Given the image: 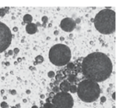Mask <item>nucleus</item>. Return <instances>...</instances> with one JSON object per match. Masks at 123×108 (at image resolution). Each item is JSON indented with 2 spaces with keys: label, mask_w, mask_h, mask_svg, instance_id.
Listing matches in <instances>:
<instances>
[{
  "label": "nucleus",
  "mask_w": 123,
  "mask_h": 108,
  "mask_svg": "<svg viewBox=\"0 0 123 108\" xmlns=\"http://www.w3.org/2000/svg\"><path fill=\"white\" fill-rule=\"evenodd\" d=\"M112 70L111 59L102 52L91 53L83 59V74L86 79L96 83L107 80L112 74Z\"/></svg>",
  "instance_id": "nucleus-1"
},
{
  "label": "nucleus",
  "mask_w": 123,
  "mask_h": 108,
  "mask_svg": "<svg viewBox=\"0 0 123 108\" xmlns=\"http://www.w3.org/2000/svg\"><path fill=\"white\" fill-rule=\"evenodd\" d=\"M94 24L100 34H113L116 30V12L111 9H102L96 14Z\"/></svg>",
  "instance_id": "nucleus-2"
},
{
  "label": "nucleus",
  "mask_w": 123,
  "mask_h": 108,
  "mask_svg": "<svg viewBox=\"0 0 123 108\" xmlns=\"http://www.w3.org/2000/svg\"><path fill=\"white\" fill-rule=\"evenodd\" d=\"M77 93L81 101L86 103H92L99 97L100 88L98 83L85 79L79 82L77 86Z\"/></svg>",
  "instance_id": "nucleus-3"
},
{
  "label": "nucleus",
  "mask_w": 123,
  "mask_h": 108,
  "mask_svg": "<svg viewBox=\"0 0 123 108\" xmlns=\"http://www.w3.org/2000/svg\"><path fill=\"white\" fill-rule=\"evenodd\" d=\"M49 59L56 66L66 65L71 59V49L62 44H56L50 49Z\"/></svg>",
  "instance_id": "nucleus-4"
},
{
  "label": "nucleus",
  "mask_w": 123,
  "mask_h": 108,
  "mask_svg": "<svg viewBox=\"0 0 123 108\" xmlns=\"http://www.w3.org/2000/svg\"><path fill=\"white\" fill-rule=\"evenodd\" d=\"M54 108H73L74 98L68 92H60L55 94L51 100Z\"/></svg>",
  "instance_id": "nucleus-5"
},
{
  "label": "nucleus",
  "mask_w": 123,
  "mask_h": 108,
  "mask_svg": "<svg viewBox=\"0 0 123 108\" xmlns=\"http://www.w3.org/2000/svg\"><path fill=\"white\" fill-rule=\"evenodd\" d=\"M12 41V33L9 28L0 22V53L4 52L10 46Z\"/></svg>",
  "instance_id": "nucleus-6"
},
{
  "label": "nucleus",
  "mask_w": 123,
  "mask_h": 108,
  "mask_svg": "<svg viewBox=\"0 0 123 108\" xmlns=\"http://www.w3.org/2000/svg\"><path fill=\"white\" fill-rule=\"evenodd\" d=\"M60 28L65 32H72L76 28L75 21L72 18H65L62 19L60 23Z\"/></svg>",
  "instance_id": "nucleus-7"
},
{
  "label": "nucleus",
  "mask_w": 123,
  "mask_h": 108,
  "mask_svg": "<svg viewBox=\"0 0 123 108\" xmlns=\"http://www.w3.org/2000/svg\"><path fill=\"white\" fill-rule=\"evenodd\" d=\"M71 83H69L67 80H64L62 82H60L59 84V89L62 92H68L69 89H70Z\"/></svg>",
  "instance_id": "nucleus-8"
},
{
  "label": "nucleus",
  "mask_w": 123,
  "mask_h": 108,
  "mask_svg": "<svg viewBox=\"0 0 123 108\" xmlns=\"http://www.w3.org/2000/svg\"><path fill=\"white\" fill-rule=\"evenodd\" d=\"M25 30L26 32L29 34H34L37 32V26L36 25V24H33V23H31V24H26L25 26Z\"/></svg>",
  "instance_id": "nucleus-9"
},
{
  "label": "nucleus",
  "mask_w": 123,
  "mask_h": 108,
  "mask_svg": "<svg viewBox=\"0 0 123 108\" xmlns=\"http://www.w3.org/2000/svg\"><path fill=\"white\" fill-rule=\"evenodd\" d=\"M32 20H33V18L31 14H25V15L24 16V18H23V22L26 24L32 23Z\"/></svg>",
  "instance_id": "nucleus-10"
},
{
  "label": "nucleus",
  "mask_w": 123,
  "mask_h": 108,
  "mask_svg": "<svg viewBox=\"0 0 123 108\" xmlns=\"http://www.w3.org/2000/svg\"><path fill=\"white\" fill-rule=\"evenodd\" d=\"M68 81L69 83H74V82H76V81H77V77H76L75 75H69L68 77Z\"/></svg>",
  "instance_id": "nucleus-11"
},
{
  "label": "nucleus",
  "mask_w": 123,
  "mask_h": 108,
  "mask_svg": "<svg viewBox=\"0 0 123 108\" xmlns=\"http://www.w3.org/2000/svg\"><path fill=\"white\" fill-rule=\"evenodd\" d=\"M36 61L37 64H41V63L44 62V58H43L42 55H37L36 57Z\"/></svg>",
  "instance_id": "nucleus-12"
},
{
  "label": "nucleus",
  "mask_w": 123,
  "mask_h": 108,
  "mask_svg": "<svg viewBox=\"0 0 123 108\" xmlns=\"http://www.w3.org/2000/svg\"><path fill=\"white\" fill-rule=\"evenodd\" d=\"M69 91H70L71 93H76L77 92V86H76V85H71Z\"/></svg>",
  "instance_id": "nucleus-13"
},
{
  "label": "nucleus",
  "mask_w": 123,
  "mask_h": 108,
  "mask_svg": "<svg viewBox=\"0 0 123 108\" xmlns=\"http://www.w3.org/2000/svg\"><path fill=\"white\" fill-rule=\"evenodd\" d=\"M43 108H54V106H53L51 102H50V103L46 102L43 104Z\"/></svg>",
  "instance_id": "nucleus-14"
},
{
  "label": "nucleus",
  "mask_w": 123,
  "mask_h": 108,
  "mask_svg": "<svg viewBox=\"0 0 123 108\" xmlns=\"http://www.w3.org/2000/svg\"><path fill=\"white\" fill-rule=\"evenodd\" d=\"M66 65H67L68 70H74V68H75L74 67V64L73 62H68Z\"/></svg>",
  "instance_id": "nucleus-15"
},
{
  "label": "nucleus",
  "mask_w": 123,
  "mask_h": 108,
  "mask_svg": "<svg viewBox=\"0 0 123 108\" xmlns=\"http://www.w3.org/2000/svg\"><path fill=\"white\" fill-rule=\"evenodd\" d=\"M60 89H59V86H54L52 87V92H54L55 94H56V93H58V92H60Z\"/></svg>",
  "instance_id": "nucleus-16"
},
{
  "label": "nucleus",
  "mask_w": 123,
  "mask_h": 108,
  "mask_svg": "<svg viewBox=\"0 0 123 108\" xmlns=\"http://www.w3.org/2000/svg\"><path fill=\"white\" fill-rule=\"evenodd\" d=\"M47 76L49 78H53L55 77V76H56V74H55L54 71H49V72L47 73Z\"/></svg>",
  "instance_id": "nucleus-17"
},
{
  "label": "nucleus",
  "mask_w": 123,
  "mask_h": 108,
  "mask_svg": "<svg viewBox=\"0 0 123 108\" xmlns=\"http://www.w3.org/2000/svg\"><path fill=\"white\" fill-rule=\"evenodd\" d=\"M0 106L2 108H8L9 107V105H8V103L6 102V101H3V102L0 104Z\"/></svg>",
  "instance_id": "nucleus-18"
},
{
  "label": "nucleus",
  "mask_w": 123,
  "mask_h": 108,
  "mask_svg": "<svg viewBox=\"0 0 123 108\" xmlns=\"http://www.w3.org/2000/svg\"><path fill=\"white\" fill-rule=\"evenodd\" d=\"M41 21H42L43 24H46V23L48 22V17L47 16H43V17L41 18Z\"/></svg>",
  "instance_id": "nucleus-19"
},
{
  "label": "nucleus",
  "mask_w": 123,
  "mask_h": 108,
  "mask_svg": "<svg viewBox=\"0 0 123 108\" xmlns=\"http://www.w3.org/2000/svg\"><path fill=\"white\" fill-rule=\"evenodd\" d=\"M5 12H4V8L3 9H0V17H4L5 16Z\"/></svg>",
  "instance_id": "nucleus-20"
},
{
  "label": "nucleus",
  "mask_w": 123,
  "mask_h": 108,
  "mask_svg": "<svg viewBox=\"0 0 123 108\" xmlns=\"http://www.w3.org/2000/svg\"><path fill=\"white\" fill-rule=\"evenodd\" d=\"M13 52H14V54H16V55H17L19 52V48H14V49H13Z\"/></svg>",
  "instance_id": "nucleus-21"
},
{
  "label": "nucleus",
  "mask_w": 123,
  "mask_h": 108,
  "mask_svg": "<svg viewBox=\"0 0 123 108\" xmlns=\"http://www.w3.org/2000/svg\"><path fill=\"white\" fill-rule=\"evenodd\" d=\"M9 93H10L12 96H15V95L17 94V91H16L15 90H9Z\"/></svg>",
  "instance_id": "nucleus-22"
},
{
  "label": "nucleus",
  "mask_w": 123,
  "mask_h": 108,
  "mask_svg": "<svg viewBox=\"0 0 123 108\" xmlns=\"http://www.w3.org/2000/svg\"><path fill=\"white\" fill-rule=\"evenodd\" d=\"M105 101H106V98L105 97V96H102V97L100 98V101H101V103H105Z\"/></svg>",
  "instance_id": "nucleus-23"
},
{
  "label": "nucleus",
  "mask_w": 123,
  "mask_h": 108,
  "mask_svg": "<svg viewBox=\"0 0 123 108\" xmlns=\"http://www.w3.org/2000/svg\"><path fill=\"white\" fill-rule=\"evenodd\" d=\"M54 96H55V93H54V92H52V91L49 93V97H51V99H52V98L54 97Z\"/></svg>",
  "instance_id": "nucleus-24"
},
{
  "label": "nucleus",
  "mask_w": 123,
  "mask_h": 108,
  "mask_svg": "<svg viewBox=\"0 0 123 108\" xmlns=\"http://www.w3.org/2000/svg\"><path fill=\"white\" fill-rule=\"evenodd\" d=\"M4 12H5V14H7V13H9V7H5V8H4Z\"/></svg>",
  "instance_id": "nucleus-25"
},
{
  "label": "nucleus",
  "mask_w": 123,
  "mask_h": 108,
  "mask_svg": "<svg viewBox=\"0 0 123 108\" xmlns=\"http://www.w3.org/2000/svg\"><path fill=\"white\" fill-rule=\"evenodd\" d=\"M51 100H52V99H51V97H47V98L46 99V101L47 103H50V102H51Z\"/></svg>",
  "instance_id": "nucleus-26"
},
{
  "label": "nucleus",
  "mask_w": 123,
  "mask_h": 108,
  "mask_svg": "<svg viewBox=\"0 0 123 108\" xmlns=\"http://www.w3.org/2000/svg\"><path fill=\"white\" fill-rule=\"evenodd\" d=\"M60 84V81H54V83H53V86H58V85Z\"/></svg>",
  "instance_id": "nucleus-27"
},
{
  "label": "nucleus",
  "mask_w": 123,
  "mask_h": 108,
  "mask_svg": "<svg viewBox=\"0 0 123 108\" xmlns=\"http://www.w3.org/2000/svg\"><path fill=\"white\" fill-rule=\"evenodd\" d=\"M7 54H8V55H13V54H14V52H13V50H11V49H10V50H9V52H8L7 53Z\"/></svg>",
  "instance_id": "nucleus-28"
},
{
  "label": "nucleus",
  "mask_w": 123,
  "mask_h": 108,
  "mask_svg": "<svg viewBox=\"0 0 123 108\" xmlns=\"http://www.w3.org/2000/svg\"><path fill=\"white\" fill-rule=\"evenodd\" d=\"M75 21V24H79V23L81 22V20H80V19L79 18H78V19H76V20H74Z\"/></svg>",
  "instance_id": "nucleus-29"
},
{
  "label": "nucleus",
  "mask_w": 123,
  "mask_h": 108,
  "mask_svg": "<svg viewBox=\"0 0 123 108\" xmlns=\"http://www.w3.org/2000/svg\"><path fill=\"white\" fill-rule=\"evenodd\" d=\"M112 98H113L114 100H116V93H115V92L112 94Z\"/></svg>",
  "instance_id": "nucleus-30"
},
{
  "label": "nucleus",
  "mask_w": 123,
  "mask_h": 108,
  "mask_svg": "<svg viewBox=\"0 0 123 108\" xmlns=\"http://www.w3.org/2000/svg\"><path fill=\"white\" fill-rule=\"evenodd\" d=\"M58 34H59V32H58L57 30H55L54 31V34H55V35H58Z\"/></svg>",
  "instance_id": "nucleus-31"
},
{
  "label": "nucleus",
  "mask_w": 123,
  "mask_h": 108,
  "mask_svg": "<svg viewBox=\"0 0 123 108\" xmlns=\"http://www.w3.org/2000/svg\"><path fill=\"white\" fill-rule=\"evenodd\" d=\"M13 30H14V32H17V31H18V28H17V27H14V29H13Z\"/></svg>",
  "instance_id": "nucleus-32"
},
{
  "label": "nucleus",
  "mask_w": 123,
  "mask_h": 108,
  "mask_svg": "<svg viewBox=\"0 0 123 108\" xmlns=\"http://www.w3.org/2000/svg\"><path fill=\"white\" fill-rule=\"evenodd\" d=\"M21 61H22V59H21V58H18L17 62H18V63H19V62H21Z\"/></svg>",
  "instance_id": "nucleus-33"
},
{
  "label": "nucleus",
  "mask_w": 123,
  "mask_h": 108,
  "mask_svg": "<svg viewBox=\"0 0 123 108\" xmlns=\"http://www.w3.org/2000/svg\"><path fill=\"white\" fill-rule=\"evenodd\" d=\"M40 97H41V99H44V98H45V95L41 94V96H40Z\"/></svg>",
  "instance_id": "nucleus-34"
},
{
  "label": "nucleus",
  "mask_w": 123,
  "mask_h": 108,
  "mask_svg": "<svg viewBox=\"0 0 123 108\" xmlns=\"http://www.w3.org/2000/svg\"><path fill=\"white\" fill-rule=\"evenodd\" d=\"M30 70H34L35 67H34V66H31V67H30Z\"/></svg>",
  "instance_id": "nucleus-35"
},
{
  "label": "nucleus",
  "mask_w": 123,
  "mask_h": 108,
  "mask_svg": "<svg viewBox=\"0 0 123 108\" xmlns=\"http://www.w3.org/2000/svg\"><path fill=\"white\" fill-rule=\"evenodd\" d=\"M15 107H16V108H20V104H17V105L15 106Z\"/></svg>",
  "instance_id": "nucleus-36"
},
{
  "label": "nucleus",
  "mask_w": 123,
  "mask_h": 108,
  "mask_svg": "<svg viewBox=\"0 0 123 108\" xmlns=\"http://www.w3.org/2000/svg\"><path fill=\"white\" fill-rule=\"evenodd\" d=\"M26 94H31V91H30V90H27V91H26Z\"/></svg>",
  "instance_id": "nucleus-37"
},
{
  "label": "nucleus",
  "mask_w": 123,
  "mask_h": 108,
  "mask_svg": "<svg viewBox=\"0 0 123 108\" xmlns=\"http://www.w3.org/2000/svg\"><path fill=\"white\" fill-rule=\"evenodd\" d=\"M5 65H6L7 66H9V65H10V63H9V62H6V63H5Z\"/></svg>",
  "instance_id": "nucleus-38"
},
{
  "label": "nucleus",
  "mask_w": 123,
  "mask_h": 108,
  "mask_svg": "<svg viewBox=\"0 0 123 108\" xmlns=\"http://www.w3.org/2000/svg\"><path fill=\"white\" fill-rule=\"evenodd\" d=\"M60 40H61V41H63L64 40V37H61V38H60Z\"/></svg>",
  "instance_id": "nucleus-39"
},
{
  "label": "nucleus",
  "mask_w": 123,
  "mask_h": 108,
  "mask_svg": "<svg viewBox=\"0 0 123 108\" xmlns=\"http://www.w3.org/2000/svg\"><path fill=\"white\" fill-rule=\"evenodd\" d=\"M23 102H24V103H26V102H27V100H26V99H24V100H23Z\"/></svg>",
  "instance_id": "nucleus-40"
},
{
  "label": "nucleus",
  "mask_w": 123,
  "mask_h": 108,
  "mask_svg": "<svg viewBox=\"0 0 123 108\" xmlns=\"http://www.w3.org/2000/svg\"><path fill=\"white\" fill-rule=\"evenodd\" d=\"M31 108H39V107H38L37 106H32V107H31Z\"/></svg>",
  "instance_id": "nucleus-41"
},
{
  "label": "nucleus",
  "mask_w": 123,
  "mask_h": 108,
  "mask_svg": "<svg viewBox=\"0 0 123 108\" xmlns=\"http://www.w3.org/2000/svg\"><path fill=\"white\" fill-rule=\"evenodd\" d=\"M4 90H1V94H4Z\"/></svg>",
  "instance_id": "nucleus-42"
},
{
  "label": "nucleus",
  "mask_w": 123,
  "mask_h": 108,
  "mask_svg": "<svg viewBox=\"0 0 123 108\" xmlns=\"http://www.w3.org/2000/svg\"><path fill=\"white\" fill-rule=\"evenodd\" d=\"M36 26H41V24H40V23H37V24H36Z\"/></svg>",
  "instance_id": "nucleus-43"
},
{
  "label": "nucleus",
  "mask_w": 123,
  "mask_h": 108,
  "mask_svg": "<svg viewBox=\"0 0 123 108\" xmlns=\"http://www.w3.org/2000/svg\"><path fill=\"white\" fill-rule=\"evenodd\" d=\"M42 26H43V27H44V28H46V24H42Z\"/></svg>",
  "instance_id": "nucleus-44"
},
{
  "label": "nucleus",
  "mask_w": 123,
  "mask_h": 108,
  "mask_svg": "<svg viewBox=\"0 0 123 108\" xmlns=\"http://www.w3.org/2000/svg\"><path fill=\"white\" fill-rule=\"evenodd\" d=\"M14 65H18V62H17V61H14Z\"/></svg>",
  "instance_id": "nucleus-45"
},
{
  "label": "nucleus",
  "mask_w": 123,
  "mask_h": 108,
  "mask_svg": "<svg viewBox=\"0 0 123 108\" xmlns=\"http://www.w3.org/2000/svg\"><path fill=\"white\" fill-rule=\"evenodd\" d=\"M50 86H51V87L52 88V87H53V86H53V84H52V83H51V84H50Z\"/></svg>",
  "instance_id": "nucleus-46"
},
{
  "label": "nucleus",
  "mask_w": 123,
  "mask_h": 108,
  "mask_svg": "<svg viewBox=\"0 0 123 108\" xmlns=\"http://www.w3.org/2000/svg\"><path fill=\"white\" fill-rule=\"evenodd\" d=\"M15 57H16V54H14L13 55V59H15Z\"/></svg>",
  "instance_id": "nucleus-47"
},
{
  "label": "nucleus",
  "mask_w": 123,
  "mask_h": 108,
  "mask_svg": "<svg viewBox=\"0 0 123 108\" xmlns=\"http://www.w3.org/2000/svg\"><path fill=\"white\" fill-rule=\"evenodd\" d=\"M43 104H44V102H43V101H41V106H43Z\"/></svg>",
  "instance_id": "nucleus-48"
},
{
  "label": "nucleus",
  "mask_w": 123,
  "mask_h": 108,
  "mask_svg": "<svg viewBox=\"0 0 123 108\" xmlns=\"http://www.w3.org/2000/svg\"><path fill=\"white\" fill-rule=\"evenodd\" d=\"M38 65V64H37V63L36 62V61H35V62H34V65Z\"/></svg>",
  "instance_id": "nucleus-49"
},
{
  "label": "nucleus",
  "mask_w": 123,
  "mask_h": 108,
  "mask_svg": "<svg viewBox=\"0 0 123 108\" xmlns=\"http://www.w3.org/2000/svg\"><path fill=\"white\" fill-rule=\"evenodd\" d=\"M48 27H51V24H48Z\"/></svg>",
  "instance_id": "nucleus-50"
},
{
  "label": "nucleus",
  "mask_w": 123,
  "mask_h": 108,
  "mask_svg": "<svg viewBox=\"0 0 123 108\" xmlns=\"http://www.w3.org/2000/svg\"><path fill=\"white\" fill-rule=\"evenodd\" d=\"M11 108H16L15 106H11Z\"/></svg>",
  "instance_id": "nucleus-51"
}]
</instances>
